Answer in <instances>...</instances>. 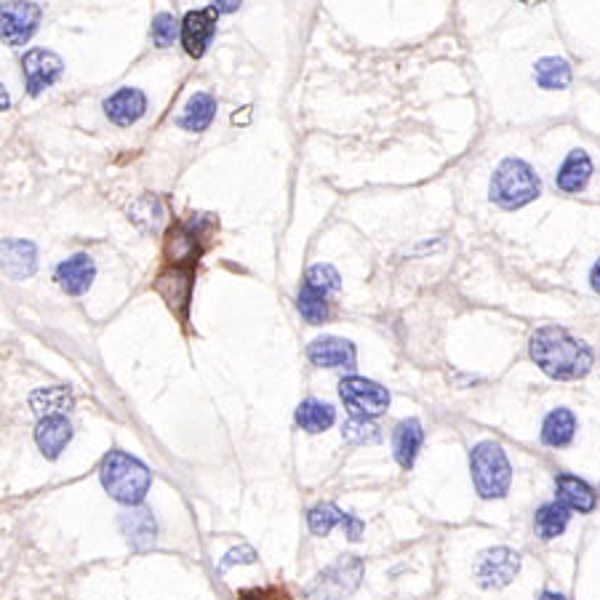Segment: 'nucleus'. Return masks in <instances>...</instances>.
I'll list each match as a JSON object with an SVG mask.
<instances>
[{"mask_svg":"<svg viewBox=\"0 0 600 600\" xmlns=\"http://www.w3.org/2000/svg\"><path fill=\"white\" fill-rule=\"evenodd\" d=\"M342 438L350 440V443H374V440H379V427H376L371 419L350 416V419L342 424Z\"/></svg>","mask_w":600,"mask_h":600,"instance_id":"obj_31","label":"nucleus"},{"mask_svg":"<svg viewBox=\"0 0 600 600\" xmlns=\"http://www.w3.org/2000/svg\"><path fill=\"white\" fill-rule=\"evenodd\" d=\"M8 107H11V96H8L6 86L0 83V112H6Z\"/></svg>","mask_w":600,"mask_h":600,"instance_id":"obj_38","label":"nucleus"},{"mask_svg":"<svg viewBox=\"0 0 600 600\" xmlns=\"http://www.w3.org/2000/svg\"><path fill=\"white\" fill-rule=\"evenodd\" d=\"M32 411L43 419V416H56L70 411L72 408V392L67 387H43V390H35L30 398Z\"/></svg>","mask_w":600,"mask_h":600,"instance_id":"obj_26","label":"nucleus"},{"mask_svg":"<svg viewBox=\"0 0 600 600\" xmlns=\"http://www.w3.org/2000/svg\"><path fill=\"white\" fill-rule=\"evenodd\" d=\"M72 440V424L64 414L43 416L35 427V443L46 459H59L67 443Z\"/></svg>","mask_w":600,"mask_h":600,"instance_id":"obj_17","label":"nucleus"},{"mask_svg":"<svg viewBox=\"0 0 600 600\" xmlns=\"http://www.w3.org/2000/svg\"><path fill=\"white\" fill-rule=\"evenodd\" d=\"M22 72H24V86H27V94L38 96L43 94L46 88H51L56 80L62 78L64 62L54 51H46V48H32L27 51L22 59Z\"/></svg>","mask_w":600,"mask_h":600,"instance_id":"obj_9","label":"nucleus"},{"mask_svg":"<svg viewBox=\"0 0 600 600\" xmlns=\"http://www.w3.org/2000/svg\"><path fill=\"white\" fill-rule=\"evenodd\" d=\"M155 291L163 296V302L176 312L179 318H187V307H190V291H192V264H171L163 270L155 280Z\"/></svg>","mask_w":600,"mask_h":600,"instance_id":"obj_10","label":"nucleus"},{"mask_svg":"<svg viewBox=\"0 0 600 600\" xmlns=\"http://www.w3.org/2000/svg\"><path fill=\"white\" fill-rule=\"evenodd\" d=\"M216 118V99L206 91H198V94L190 96V102L184 104L182 115H179V128L184 131H192V134H203Z\"/></svg>","mask_w":600,"mask_h":600,"instance_id":"obj_22","label":"nucleus"},{"mask_svg":"<svg viewBox=\"0 0 600 600\" xmlns=\"http://www.w3.org/2000/svg\"><path fill=\"white\" fill-rule=\"evenodd\" d=\"M534 80L544 91H563L571 86V64L560 56H544L536 62Z\"/></svg>","mask_w":600,"mask_h":600,"instance_id":"obj_25","label":"nucleus"},{"mask_svg":"<svg viewBox=\"0 0 600 600\" xmlns=\"http://www.w3.org/2000/svg\"><path fill=\"white\" fill-rule=\"evenodd\" d=\"M238 600H291V595L280 587H254L240 592Z\"/></svg>","mask_w":600,"mask_h":600,"instance_id":"obj_34","label":"nucleus"},{"mask_svg":"<svg viewBox=\"0 0 600 600\" xmlns=\"http://www.w3.org/2000/svg\"><path fill=\"white\" fill-rule=\"evenodd\" d=\"M360 576H363V560L355 555H342L336 563L323 568L304 592L310 600H347L358 590Z\"/></svg>","mask_w":600,"mask_h":600,"instance_id":"obj_5","label":"nucleus"},{"mask_svg":"<svg viewBox=\"0 0 600 600\" xmlns=\"http://www.w3.org/2000/svg\"><path fill=\"white\" fill-rule=\"evenodd\" d=\"M568 520H571V510H568L566 504H560L558 499H555V502L542 504L534 515L536 536L544 539V542L558 539V536H563V531L568 528Z\"/></svg>","mask_w":600,"mask_h":600,"instance_id":"obj_24","label":"nucleus"},{"mask_svg":"<svg viewBox=\"0 0 600 600\" xmlns=\"http://www.w3.org/2000/svg\"><path fill=\"white\" fill-rule=\"evenodd\" d=\"M240 3L243 0H211V8H214L216 14H232V11H238Z\"/></svg>","mask_w":600,"mask_h":600,"instance_id":"obj_36","label":"nucleus"},{"mask_svg":"<svg viewBox=\"0 0 600 600\" xmlns=\"http://www.w3.org/2000/svg\"><path fill=\"white\" fill-rule=\"evenodd\" d=\"M336 422V411L331 403H323L318 398H307L296 408V424L310 435H320V432L331 430Z\"/></svg>","mask_w":600,"mask_h":600,"instance_id":"obj_23","label":"nucleus"},{"mask_svg":"<svg viewBox=\"0 0 600 600\" xmlns=\"http://www.w3.org/2000/svg\"><path fill=\"white\" fill-rule=\"evenodd\" d=\"M216 11L214 8H200V11H190V14L182 19V38L184 51L192 56V59H200L206 54L208 46H211V38L216 32Z\"/></svg>","mask_w":600,"mask_h":600,"instance_id":"obj_11","label":"nucleus"},{"mask_svg":"<svg viewBox=\"0 0 600 600\" xmlns=\"http://www.w3.org/2000/svg\"><path fill=\"white\" fill-rule=\"evenodd\" d=\"M256 558H259V555H256L254 552V547H248V544H240V547H232L230 552H227V555H224L222 558V563H219V568H230V566H246V563H256Z\"/></svg>","mask_w":600,"mask_h":600,"instance_id":"obj_33","label":"nucleus"},{"mask_svg":"<svg viewBox=\"0 0 600 600\" xmlns=\"http://www.w3.org/2000/svg\"><path fill=\"white\" fill-rule=\"evenodd\" d=\"M339 398L352 416L374 419L390 408V392L379 382H371L366 376H344L339 382Z\"/></svg>","mask_w":600,"mask_h":600,"instance_id":"obj_6","label":"nucleus"},{"mask_svg":"<svg viewBox=\"0 0 600 600\" xmlns=\"http://www.w3.org/2000/svg\"><path fill=\"white\" fill-rule=\"evenodd\" d=\"M96 278V264L88 254H75L70 259L59 262L54 272V280L59 283L64 294L70 296H83L91 288Z\"/></svg>","mask_w":600,"mask_h":600,"instance_id":"obj_15","label":"nucleus"},{"mask_svg":"<svg viewBox=\"0 0 600 600\" xmlns=\"http://www.w3.org/2000/svg\"><path fill=\"white\" fill-rule=\"evenodd\" d=\"M139 200H142V206L147 208V211H142V208L134 203V206H131V219H134L142 230L158 232L160 224L166 222V208H163V203H160L155 195H144V198Z\"/></svg>","mask_w":600,"mask_h":600,"instance_id":"obj_29","label":"nucleus"},{"mask_svg":"<svg viewBox=\"0 0 600 600\" xmlns=\"http://www.w3.org/2000/svg\"><path fill=\"white\" fill-rule=\"evenodd\" d=\"M99 480L115 502L136 507V504L144 502V496L150 491L152 472L136 456L126 454L120 448H112L99 464Z\"/></svg>","mask_w":600,"mask_h":600,"instance_id":"obj_2","label":"nucleus"},{"mask_svg":"<svg viewBox=\"0 0 600 600\" xmlns=\"http://www.w3.org/2000/svg\"><path fill=\"white\" fill-rule=\"evenodd\" d=\"M0 267L11 280L30 278L38 267V251L30 240H3L0 243Z\"/></svg>","mask_w":600,"mask_h":600,"instance_id":"obj_16","label":"nucleus"},{"mask_svg":"<svg viewBox=\"0 0 600 600\" xmlns=\"http://www.w3.org/2000/svg\"><path fill=\"white\" fill-rule=\"evenodd\" d=\"M144 112H147V96L134 86L118 88L115 94L104 99V115L120 128L139 123L144 118Z\"/></svg>","mask_w":600,"mask_h":600,"instance_id":"obj_13","label":"nucleus"},{"mask_svg":"<svg viewBox=\"0 0 600 600\" xmlns=\"http://www.w3.org/2000/svg\"><path fill=\"white\" fill-rule=\"evenodd\" d=\"M520 566H523L520 552L510 550V547H488L475 560L472 574L483 590H502L520 574Z\"/></svg>","mask_w":600,"mask_h":600,"instance_id":"obj_7","label":"nucleus"},{"mask_svg":"<svg viewBox=\"0 0 600 600\" xmlns=\"http://www.w3.org/2000/svg\"><path fill=\"white\" fill-rule=\"evenodd\" d=\"M344 518H347V512L339 510L336 504L323 502L315 504V507L307 512V526H310V531L315 536H328L336 526H342Z\"/></svg>","mask_w":600,"mask_h":600,"instance_id":"obj_27","label":"nucleus"},{"mask_svg":"<svg viewBox=\"0 0 600 600\" xmlns=\"http://www.w3.org/2000/svg\"><path fill=\"white\" fill-rule=\"evenodd\" d=\"M424 443V430L419 419H403L398 422V427L392 430V454L398 459V464L403 470H411L416 462V456L422 451Z\"/></svg>","mask_w":600,"mask_h":600,"instance_id":"obj_19","label":"nucleus"},{"mask_svg":"<svg viewBox=\"0 0 600 600\" xmlns=\"http://www.w3.org/2000/svg\"><path fill=\"white\" fill-rule=\"evenodd\" d=\"M470 475L480 499L486 502L504 499L512 486V464L504 454L502 443L480 440L470 451Z\"/></svg>","mask_w":600,"mask_h":600,"instance_id":"obj_4","label":"nucleus"},{"mask_svg":"<svg viewBox=\"0 0 600 600\" xmlns=\"http://www.w3.org/2000/svg\"><path fill=\"white\" fill-rule=\"evenodd\" d=\"M555 499L566 504L571 512H579V515H587L598 507V491L587 480L571 475V472L555 475Z\"/></svg>","mask_w":600,"mask_h":600,"instance_id":"obj_14","label":"nucleus"},{"mask_svg":"<svg viewBox=\"0 0 600 600\" xmlns=\"http://www.w3.org/2000/svg\"><path fill=\"white\" fill-rule=\"evenodd\" d=\"M539 195H542V179L526 160L520 158L502 160L488 184V198L504 211L528 206Z\"/></svg>","mask_w":600,"mask_h":600,"instance_id":"obj_3","label":"nucleus"},{"mask_svg":"<svg viewBox=\"0 0 600 600\" xmlns=\"http://www.w3.org/2000/svg\"><path fill=\"white\" fill-rule=\"evenodd\" d=\"M38 3L32 0H11L0 6V40L11 48H19L24 43H30V38L38 32L40 24Z\"/></svg>","mask_w":600,"mask_h":600,"instance_id":"obj_8","label":"nucleus"},{"mask_svg":"<svg viewBox=\"0 0 600 600\" xmlns=\"http://www.w3.org/2000/svg\"><path fill=\"white\" fill-rule=\"evenodd\" d=\"M342 528H344V536H347L350 542H358L360 534H363V528H366V523H363L360 518H355L352 512H347V518H344Z\"/></svg>","mask_w":600,"mask_h":600,"instance_id":"obj_35","label":"nucleus"},{"mask_svg":"<svg viewBox=\"0 0 600 600\" xmlns=\"http://www.w3.org/2000/svg\"><path fill=\"white\" fill-rule=\"evenodd\" d=\"M590 286L595 294H600V259L595 264H592V272H590Z\"/></svg>","mask_w":600,"mask_h":600,"instance_id":"obj_37","label":"nucleus"},{"mask_svg":"<svg viewBox=\"0 0 600 600\" xmlns=\"http://www.w3.org/2000/svg\"><path fill=\"white\" fill-rule=\"evenodd\" d=\"M592 176V160L584 150H571L563 160V166L558 168L555 174V184H558L560 192L566 195H574V192H582L587 187Z\"/></svg>","mask_w":600,"mask_h":600,"instance_id":"obj_20","label":"nucleus"},{"mask_svg":"<svg viewBox=\"0 0 600 600\" xmlns=\"http://www.w3.org/2000/svg\"><path fill=\"white\" fill-rule=\"evenodd\" d=\"M296 307L302 312V318L310 323V326H320L328 320V296H323L315 288L304 286L299 288V299H296Z\"/></svg>","mask_w":600,"mask_h":600,"instance_id":"obj_28","label":"nucleus"},{"mask_svg":"<svg viewBox=\"0 0 600 600\" xmlns=\"http://www.w3.org/2000/svg\"><path fill=\"white\" fill-rule=\"evenodd\" d=\"M304 286L315 288L323 296H331L339 291L342 286V278H339V272L331 267V264H312L307 275H304Z\"/></svg>","mask_w":600,"mask_h":600,"instance_id":"obj_30","label":"nucleus"},{"mask_svg":"<svg viewBox=\"0 0 600 600\" xmlns=\"http://www.w3.org/2000/svg\"><path fill=\"white\" fill-rule=\"evenodd\" d=\"M539 600H568L563 592L558 590H542V595H539Z\"/></svg>","mask_w":600,"mask_h":600,"instance_id":"obj_39","label":"nucleus"},{"mask_svg":"<svg viewBox=\"0 0 600 600\" xmlns=\"http://www.w3.org/2000/svg\"><path fill=\"white\" fill-rule=\"evenodd\" d=\"M179 32H182V24L176 22L174 14H166V11H163V14H158L152 19V43L158 48L174 46Z\"/></svg>","mask_w":600,"mask_h":600,"instance_id":"obj_32","label":"nucleus"},{"mask_svg":"<svg viewBox=\"0 0 600 600\" xmlns=\"http://www.w3.org/2000/svg\"><path fill=\"white\" fill-rule=\"evenodd\" d=\"M576 416L571 408H552L542 422V443L550 448H566L576 438Z\"/></svg>","mask_w":600,"mask_h":600,"instance_id":"obj_21","label":"nucleus"},{"mask_svg":"<svg viewBox=\"0 0 600 600\" xmlns=\"http://www.w3.org/2000/svg\"><path fill=\"white\" fill-rule=\"evenodd\" d=\"M307 358L318 368H355L358 363V350L350 339L342 336H320L307 347Z\"/></svg>","mask_w":600,"mask_h":600,"instance_id":"obj_12","label":"nucleus"},{"mask_svg":"<svg viewBox=\"0 0 600 600\" xmlns=\"http://www.w3.org/2000/svg\"><path fill=\"white\" fill-rule=\"evenodd\" d=\"M120 531L126 536V542L134 547V550H147L155 544V534H158V526H155V518L147 507H131L128 512L120 515Z\"/></svg>","mask_w":600,"mask_h":600,"instance_id":"obj_18","label":"nucleus"},{"mask_svg":"<svg viewBox=\"0 0 600 600\" xmlns=\"http://www.w3.org/2000/svg\"><path fill=\"white\" fill-rule=\"evenodd\" d=\"M528 355L544 374L558 382H574L592 371L595 355L592 347L574 334H568L560 326L539 328L531 342H528Z\"/></svg>","mask_w":600,"mask_h":600,"instance_id":"obj_1","label":"nucleus"}]
</instances>
